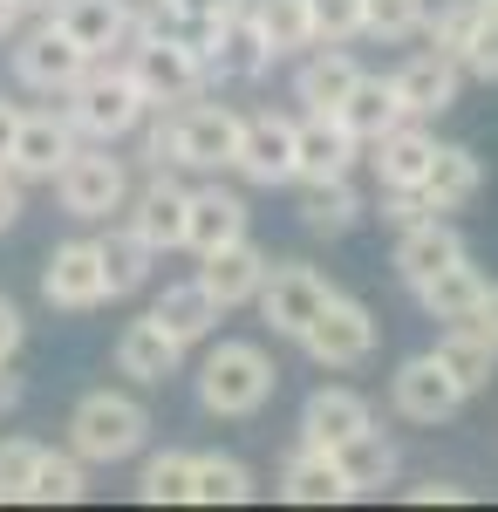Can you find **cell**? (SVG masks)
I'll return each mask as SVG.
<instances>
[{"label":"cell","instance_id":"cell-13","mask_svg":"<svg viewBox=\"0 0 498 512\" xmlns=\"http://www.w3.org/2000/svg\"><path fill=\"white\" fill-rule=\"evenodd\" d=\"M82 69H89V55H82L76 41L55 28V21H41L35 35L14 41V76L28 82V89H41V96H62Z\"/></svg>","mask_w":498,"mask_h":512},{"label":"cell","instance_id":"cell-38","mask_svg":"<svg viewBox=\"0 0 498 512\" xmlns=\"http://www.w3.org/2000/svg\"><path fill=\"white\" fill-rule=\"evenodd\" d=\"M137 492L151 499V506H192V451H164L144 465L137 478Z\"/></svg>","mask_w":498,"mask_h":512},{"label":"cell","instance_id":"cell-45","mask_svg":"<svg viewBox=\"0 0 498 512\" xmlns=\"http://www.w3.org/2000/svg\"><path fill=\"white\" fill-rule=\"evenodd\" d=\"M471 492L451 485V478H430V485H410V506H464Z\"/></svg>","mask_w":498,"mask_h":512},{"label":"cell","instance_id":"cell-4","mask_svg":"<svg viewBox=\"0 0 498 512\" xmlns=\"http://www.w3.org/2000/svg\"><path fill=\"white\" fill-rule=\"evenodd\" d=\"M273 383H280V369L260 342H219L198 369V403L212 417H253V410H267Z\"/></svg>","mask_w":498,"mask_h":512},{"label":"cell","instance_id":"cell-54","mask_svg":"<svg viewBox=\"0 0 498 512\" xmlns=\"http://www.w3.org/2000/svg\"><path fill=\"white\" fill-rule=\"evenodd\" d=\"M478 7H485V14H498V0H478Z\"/></svg>","mask_w":498,"mask_h":512},{"label":"cell","instance_id":"cell-8","mask_svg":"<svg viewBox=\"0 0 498 512\" xmlns=\"http://www.w3.org/2000/svg\"><path fill=\"white\" fill-rule=\"evenodd\" d=\"M198 62H205V76L212 82H253L267 76V35H260V21H253V0L246 7H226L219 21H212V41L198 48Z\"/></svg>","mask_w":498,"mask_h":512},{"label":"cell","instance_id":"cell-30","mask_svg":"<svg viewBox=\"0 0 498 512\" xmlns=\"http://www.w3.org/2000/svg\"><path fill=\"white\" fill-rule=\"evenodd\" d=\"M328 458H335V472L348 478V492H376V485L396 478V444H389L376 424H362L355 437H342Z\"/></svg>","mask_w":498,"mask_h":512},{"label":"cell","instance_id":"cell-26","mask_svg":"<svg viewBox=\"0 0 498 512\" xmlns=\"http://www.w3.org/2000/svg\"><path fill=\"white\" fill-rule=\"evenodd\" d=\"M280 492H287L294 506H342V499H355L348 478L335 472V458H328L321 444H301V451L280 465Z\"/></svg>","mask_w":498,"mask_h":512},{"label":"cell","instance_id":"cell-34","mask_svg":"<svg viewBox=\"0 0 498 512\" xmlns=\"http://www.w3.org/2000/svg\"><path fill=\"white\" fill-rule=\"evenodd\" d=\"M246 499H253V472L239 458H219V451L192 458V506H246Z\"/></svg>","mask_w":498,"mask_h":512},{"label":"cell","instance_id":"cell-42","mask_svg":"<svg viewBox=\"0 0 498 512\" xmlns=\"http://www.w3.org/2000/svg\"><path fill=\"white\" fill-rule=\"evenodd\" d=\"M458 69L478 76V82H498V14L478 7V21H471V35H464V48H458Z\"/></svg>","mask_w":498,"mask_h":512},{"label":"cell","instance_id":"cell-9","mask_svg":"<svg viewBox=\"0 0 498 512\" xmlns=\"http://www.w3.org/2000/svg\"><path fill=\"white\" fill-rule=\"evenodd\" d=\"M69 151H76V123L62 117V110H21L14 144H7V171L21 185H48L69 164Z\"/></svg>","mask_w":498,"mask_h":512},{"label":"cell","instance_id":"cell-50","mask_svg":"<svg viewBox=\"0 0 498 512\" xmlns=\"http://www.w3.org/2000/svg\"><path fill=\"white\" fill-rule=\"evenodd\" d=\"M164 7H185V14H212L219 21L226 7H246V0H164Z\"/></svg>","mask_w":498,"mask_h":512},{"label":"cell","instance_id":"cell-31","mask_svg":"<svg viewBox=\"0 0 498 512\" xmlns=\"http://www.w3.org/2000/svg\"><path fill=\"white\" fill-rule=\"evenodd\" d=\"M451 260H464V239L444 226V219H423V226H403V239H396V274L410 280H430L437 267H451Z\"/></svg>","mask_w":498,"mask_h":512},{"label":"cell","instance_id":"cell-24","mask_svg":"<svg viewBox=\"0 0 498 512\" xmlns=\"http://www.w3.org/2000/svg\"><path fill=\"white\" fill-rule=\"evenodd\" d=\"M246 233V198L219 192V185H205V192H185V246L192 253H212V246H226V239Z\"/></svg>","mask_w":498,"mask_h":512},{"label":"cell","instance_id":"cell-46","mask_svg":"<svg viewBox=\"0 0 498 512\" xmlns=\"http://www.w3.org/2000/svg\"><path fill=\"white\" fill-rule=\"evenodd\" d=\"M21 335H28L21 308H14V301H0V362H14V355H21Z\"/></svg>","mask_w":498,"mask_h":512},{"label":"cell","instance_id":"cell-25","mask_svg":"<svg viewBox=\"0 0 498 512\" xmlns=\"http://www.w3.org/2000/svg\"><path fill=\"white\" fill-rule=\"evenodd\" d=\"M219 315H226V308H219V301H212L198 280H178V287H164V301L151 308V321L164 328V335H171V342H178V349L205 342V335L219 328Z\"/></svg>","mask_w":498,"mask_h":512},{"label":"cell","instance_id":"cell-28","mask_svg":"<svg viewBox=\"0 0 498 512\" xmlns=\"http://www.w3.org/2000/svg\"><path fill=\"white\" fill-rule=\"evenodd\" d=\"M362 424H376L369 417V403L355 390H314L301 410V444H321V451H335L342 437H355Z\"/></svg>","mask_w":498,"mask_h":512},{"label":"cell","instance_id":"cell-12","mask_svg":"<svg viewBox=\"0 0 498 512\" xmlns=\"http://www.w3.org/2000/svg\"><path fill=\"white\" fill-rule=\"evenodd\" d=\"M458 55H444V48H417L396 76H389V89H396V103H403V117H444L451 103H458Z\"/></svg>","mask_w":498,"mask_h":512},{"label":"cell","instance_id":"cell-47","mask_svg":"<svg viewBox=\"0 0 498 512\" xmlns=\"http://www.w3.org/2000/svg\"><path fill=\"white\" fill-rule=\"evenodd\" d=\"M464 328H478V335L498 349V287H492V280H485V301H478V315L464 321Z\"/></svg>","mask_w":498,"mask_h":512},{"label":"cell","instance_id":"cell-15","mask_svg":"<svg viewBox=\"0 0 498 512\" xmlns=\"http://www.w3.org/2000/svg\"><path fill=\"white\" fill-rule=\"evenodd\" d=\"M205 267H198V287L219 301V308H246L253 294H260V280H267V253L253 246V239L239 233V239H226V246H212V253H198Z\"/></svg>","mask_w":498,"mask_h":512},{"label":"cell","instance_id":"cell-7","mask_svg":"<svg viewBox=\"0 0 498 512\" xmlns=\"http://www.w3.org/2000/svg\"><path fill=\"white\" fill-rule=\"evenodd\" d=\"M48 185L62 192V212L69 219H110V212H123V198H130V171L103 144V151H69V164Z\"/></svg>","mask_w":498,"mask_h":512},{"label":"cell","instance_id":"cell-36","mask_svg":"<svg viewBox=\"0 0 498 512\" xmlns=\"http://www.w3.org/2000/svg\"><path fill=\"white\" fill-rule=\"evenodd\" d=\"M253 21H260V35H267V55L314 48V14H307V0H253Z\"/></svg>","mask_w":498,"mask_h":512},{"label":"cell","instance_id":"cell-18","mask_svg":"<svg viewBox=\"0 0 498 512\" xmlns=\"http://www.w3.org/2000/svg\"><path fill=\"white\" fill-rule=\"evenodd\" d=\"M130 233L144 239L151 253H171V246H185V185L157 171L151 185L130 198Z\"/></svg>","mask_w":498,"mask_h":512},{"label":"cell","instance_id":"cell-5","mask_svg":"<svg viewBox=\"0 0 498 512\" xmlns=\"http://www.w3.org/2000/svg\"><path fill=\"white\" fill-rule=\"evenodd\" d=\"M130 48V82L144 89V103L151 110H164V103H192L198 89H205V62H198V48H185V41H171V35H130L123 41Z\"/></svg>","mask_w":498,"mask_h":512},{"label":"cell","instance_id":"cell-11","mask_svg":"<svg viewBox=\"0 0 498 512\" xmlns=\"http://www.w3.org/2000/svg\"><path fill=\"white\" fill-rule=\"evenodd\" d=\"M41 294H48V308H103L110 301V287H103V260H96V239H69V246H55L48 253V267H41Z\"/></svg>","mask_w":498,"mask_h":512},{"label":"cell","instance_id":"cell-35","mask_svg":"<svg viewBox=\"0 0 498 512\" xmlns=\"http://www.w3.org/2000/svg\"><path fill=\"white\" fill-rule=\"evenodd\" d=\"M96 260H103V287H110V294H137V287L151 280V246L130 233V226L96 239Z\"/></svg>","mask_w":498,"mask_h":512},{"label":"cell","instance_id":"cell-3","mask_svg":"<svg viewBox=\"0 0 498 512\" xmlns=\"http://www.w3.org/2000/svg\"><path fill=\"white\" fill-rule=\"evenodd\" d=\"M151 437V410L137 396H116V390H89L69 410V451L82 465H116V458H137Z\"/></svg>","mask_w":498,"mask_h":512},{"label":"cell","instance_id":"cell-17","mask_svg":"<svg viewBox=\"0 0 498 512\" xmlns=\"http://www.w3.org/2000/svg\"><path fill=\"white\" fill-rule=\"evenodd\" d=\"M48 21L76 41L89 62L130 41V7H123V0H55V7H48Z\"/></svg>","mask_w":498,"mask_h":512},{"label":"cell","instance_id":"cell-39","mask_svg":"<svg viewBox=\"0 0 498 512\" xmlns=\"http://www.w3.org/2000/svg\"><path fill=\"white\" fill-rule=\"evenodd\" d=\"M362 35H369V41H410V35H423V0H362Z\"/></svg>","mask_w":498,"mask_h":512},{"label":"cell","instance_id":"cell-44","mask_svg":"<svg viewBox=\"0 0 498 512\" xmlns=\"http://www.w3.org/2000/svg\"><path fill=\"white\" fill-rule=\"evenodd\" d=\"M383 219H389V226H396V233H403V226H423V219H437V212H430V198H423L417 185H403V192H389Z\"/></svg>","mask_w":498,"mask_h":512},{"label":"cell","instance_id":"cell-21","mask_svg":"<svg viewBox=\"0 0 498 512\" xmlns=\"http://www.w3.org/2000/svg\"><path fill=\"white\" fill-rule=\"evenodd\" d=\"M355 137L342 130V117H307L294 123V178H342L355 164Z\"/></svg>","mask_w":498,"mask_h":512},{"label":"cell","instance_id":"cell-33","mask_svg":"<svg viewBox=\"0 0 498 512\" xmlns=\"http://www.w3.org/2000/svg\"><path fill=\"white\" fill-rule=\"evenodd\" d=\"M301 185V219H307V233H348L355 219H362V198H355V185H348V171L342 178H294Z\"/></svg>","mask_w":498,"mask_h":512},{"label":"cell","instance_id":"cell-20","mask_svg":"<svg viewBox=\"0 0 498 512\" xmlns=\"http://www.w3.org/2000/svg\"><path fill=\"white\" fill-rule=\"evenodd\" d=\"M355 55L348 48H321L314 41V55L301 62V76H294V103H301L307 117H335V103H342L348 89H355Z\"/></svg>","mask_w":498,"mask_h":512},{"label":"cell","instance_id":"cell-48","mask_svg":"<svg viewBox=\"0 0 498 512\" xmlns=\"http://www.w3.org/2000/svg\"><path fill=\"white\" fill-rule=\"evenodd\" d=\"M14 219H21V178H14V171L0 164V233H7Z\"/></svg>","mask_w":498,"mask_h":512},{"label":"cell","instance_id":"cell-2","mask_svg":"<svg viewBox=\"0 0 498 512\" xmlns=\"http://www.w3.org/2000/svg\"><path fill=\"white\" fill-rule=\"evenodd\" d=\"M62 96H69V110H62V117L76 123V137H96V144L130 137V130L144 123V110H151V103H144V89L130 82V69H116L110 55H96V62H89Z\"/></svg>","mask_w":498,"mask_h":512},{"label":"cell","instance_id":"cell-1","mask_svg":"<svg viewBox=\"0 0 498 512\" xmlns=\"http://www.w3.org/2000/svg\"><path fill=\"white\" fill-rule=\"evenodd\" d=\"M232 151H239V117L219 110V103H178V110L144 137V164H151V171H164V164L226 171Z\"/></svg>","mask_w":498,"mask_h":512},{"label":"cell","instance_id":"cell-49","mask_svg":"<svg viewBox=\"0 0 498 512\" xmlns=\"http://www.w3.org/2000/svg\"><path fill=\"white\" fill-rule=\"evenodd\" d=\"M21 403V376H14V362H0V417Z\"/></svg>","mask_w":498,"mask_h":512},{"label":"cell","instance_id":"cell-41","mask_svg":"<svg viewBox=\"0 0 498 512\" xmlns=\"http://www.w3.org/2000/svg\"><path fill=\"white\" fill-rule=\"evenodd\" d=\"M307 14H314V41L321 48H348L362 35V0H307Z\"/></svg>","mask_w":498,"mask_h":512},{"label":"cell","instance_id":"cell-52","mask_svg":"<svg viewBox=\"0 0 498 512\" xmlns=\"http://www.w3.org/2000/svg\"><path fill=\"white\" fill-rule=\"evenodd\" d=\"M14 21H21V7H14V0H0V41H14Z\"/></svg>","mask_w":498,"mask_h":512},{"label":"cell","instance_id":"cell-22","mask_svg":"<svg viewBox=\"0 0 498 512\" xmlns=\"http://www.w3.org/2000/svg\"><path fill=\"white\" fill-rule=\"evenodd\" d=\"M417 301H423V315L430 321H471L478 315V301H485V274L471 267V253L464 260H451V267H437L430 280H417Z\"/></svg>","mask_w":498,"mask_h":512},{"label":"cell","instance_id":"cell-10","mask_svg":"<svg viewBox=\"0 0 498 512\" xmlns=\"http://www.w3.org/2000/svg\"><path fill=\"white\" fill-rule=\"evenodd\" d=\"M335 287L314 274V267H301V260H287V267H267V280H260V315L273 321V335H301L307 321L321 315V301H328Z\"/></svg>","mask_w":498,"mask_h":512},{"label":"cell","instance_id":"cell-55","mask_svg":"<svg viewBox=\"0 0 498 512\" xmlns=\"http://www.w3.org/2000/svg\"><path fill=\"white\" fill-rule=\"evenodd\" d=\"M0 499H7V492H0Z\"/></svg>","mask_w":498,"mask_h":512},{"label":"cell","instance_id":"cell-23","mask_svg":"<svg viewBox=\"0 0 498 512\" xmlns=\"http://www.w3.org/2000/svg\"><path fill=\"white\" fill-rule=\"evenodd\" d=\"M178 362H185V349H178L151 315L130 321V328L116 335V369H123L130 383H164V376H178Z\"/></svg>","mask_w":498,"mask_h":512},{"label":"cell","instance_id":"cell-37","mask_svg":"<svg viewBox=\"0 0 498 512\" xmlns=\"http://www.w3.org/2000/svg\"><path fill=\"white\" fill-rule=\"evenodd\" d=\"M28 499H41V506H69V499H82V458L76 451H41L35 478H28Z\"/></svg>","mask_w":498,"mask_h":512},{"label":"cell","instance_id":"cell-14","mask_svg":"<svg viewBox=\"0 0 498 512\" xmlns=\"http://www.w3.org/2000/svg\"><path fill=\"white\" fill-rule=\"evenodd\" d=\"M232 171H246L253 185H294V117H239V151Z\"/></svg>","mask_w":498,"mask_h":512},{"label":"cell","instance_id":"cell-40","mask_svg":"<svg viewBox=\"0 0 498 512\" xmlns=\"http://www.w3.org/2000/svg\"><path fill=\"white\" fill-rule=\"evenodd\" d=\"M471 21H478V0H437V7H423V35H430V48H444V55L464 48Z\"/></svg>","mask_w":498,"mask_h":512},{"label":"cell","instance_id":"cell-16","mask_svg":"<svg viewBox=\"0 0 498 512\" xmlns=\"http://www.w3.org/2000/svg\"><path fill=\"white\" fill-rule=\"evenodd\" d=\"M389 396H396V410H403L410 424H444V417H458V403H464V390L444 376L437 355H410V362L389 376Z\"/></svg>","mask_w":498,"mask_h":512},{"label":"cell","instance_id":"cell-43","mask_svg":"<svg viewBox=\"0 0 498 512\" xmlns=\"http://www.w3.org/2000/svg\"><path fill=\"white\" fill-rule=\"evenodd\" d=\"M35 458H41L35 437H0V492H7V499H28Z\"/></svg>","mask_w":498,"mask_h":512},{"label":"cell","instance_id":"cell-27","mask_svg":"<svg viewBox=\"0 0 498 512\" xmlns=\"http://www.w3.org/2000/svg\"><path fill=\"white\" fill-rule=\"evenodd\" d=\"M478 185H485L478 158H471L464 144H437V151H430V171H423L417 192L430 198V212H458V205H471V198H478Z\"/></svg>","mask_w":498,"mask_h":512},{"label":"cell","instance_id":"cell-6","mask_svg":"<svg viewBox=\"0 0 498 512\" xmlns=\"http://www.w3.org/2000/svg\"><path fill=\"white\" fill-rule=\"evenodd\" d=\"M376 335H383V328H376V315H369L362 301L328 294V301H321V315L307 321L294 342H301L321 369H355V362H369V355H376Z\"/></svg>","mask_w":498,"mask_h":512},{"label":"cell","instance_id":"cell-53","mask_svg":"<svg viewBox=\"0 0 498 512\" xmlns=\"http://www.w3.org/2000/svg\"><path fill=\"white\" fill-rule=\"evenodd\" d=\"M14 7H55V0H14Z\"/></svg>","mask_w":498,"mask_h":512},{"label":"cell","instance_id":"cell-32","mask_svg":"<svg viewBox=\"0 0 498 512\" xmlns=\"http://www.w3.org/2000/svg\"><path fill=\"white\" fill-rule=\"evenodd\" d=\"M430 355L444 362V376H451L464 396L485 390V383H492V369H498V349L478 335V328H464V321H451V328L437 335V349H430Z\"/></svg>","mask_w":498,"mask_h":512},{"label":"cell","instance_id":"cell-19","mask_svg":"<svg viewBox=\"0 0 498 512\" xmlns=\"http://www.w3.org/2000/svg\"><path fill=\"white\" fill-rule=\"evenodd\" d=\"M376 151V178H383V192H403V185H423V171H430V151H437V137L430 130H417V117L389 123L383 137L369 144Z\"/></svg>","mask_w":498,"mask_h":512},{"label":"cell","instance_id":"cell-51","mask_svg":"<svg viewBox=\"0 0 498 512\" xmlns=\"http://www.w3.org/2000/svg\"><path fill=\"white\" fill-rule=\"evenodd\" d=\"M14 123H21V110H14V103H0V164H7V144H14Z\"/></svg>","mask_w":498,"mask_h":512},{"label":"cell","instance_id":"cell-29","mask_svg":"<svg viewBox=\"0 0 498 512\" xmlns=\"http://www.w3.org/2000/svg\"><path fill=\"white\" fill-rule=\"evenodd\" d=\"M335 117H342V130L355 137V144H376L389 123H403V103H396L389 76H355V89L335 103Z\"/></svg>","mask_w":498,"mask_h":512}]
</instances>
